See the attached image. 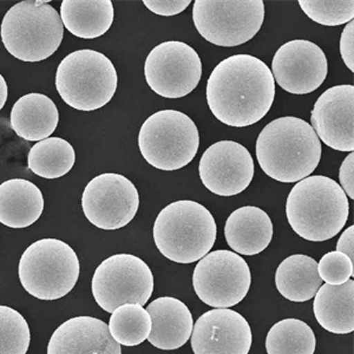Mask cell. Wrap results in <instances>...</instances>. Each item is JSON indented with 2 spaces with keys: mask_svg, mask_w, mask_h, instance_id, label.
<instances>
[{
  "mask_svg": "<svg viewBox=\"0 0 354 354\" xmlns=\"http://www.w3.org/2000/svg\"><path fill=\"white\" fill-rule=\"evenodd\" d=\"M118 77L113 62L95 50H78L65 57L57 68L56 88L73 109L103 108L116 93Z\"/></svg>",
  "mask_w": 354,
  "mask_h": 354,
  "instance_id": "6",
  "label": "cell"
},
{
  "mask_svg": "<svg viewBox=\"0 0 354 354\" xmlns=\"http://www.w3.org/2000/svg\"><path fill=\"white\" fill-rule=\"evenodd\" d=\"M273 222L259 207L245 205L234 210L227 218L225 238L234 253L257 255L270 245L273 239Z\"/></svg>",
  "mask_w": 354,
  "mask_h": 354,
  "instance_id": "20",
  "label": "cell"
},
{
  "mask_svg": "<svg viewBox=\"0 0 354 354\" xmlns=\"http://www.w3.org/2000/svg\"><path fill=\"white\" fill-rule=\"evenodd\" d=\"M145 76L153 93L178 100L193 93L201 81V58L183 41H165L147 57Z\"/></svg>",
  "mask_w": 354,
  "mask_h": 354,
  "instance_id": "12",
  "label": "cell"
},
{
  "mask_svg": "<svg viewBox=\"0 0 354 354\" xmlns=\"http://www.w3.org/2000/svg\"><path fill=\"white\" fill-rule=\"evenodd\" d=\"M193 21L205 41L225 48L253 39L265 21L262 0H196Z\"/></svg>",
  "mask_w": 354,
  "mask_h": 354,
  "instance_id": "9",
  "label": "cell"
},
{
  "mask_svg": "<svg viewBox=\"0 0 354 354\" xmlns=\"http://www.w3.org/2000/svg\"><path fill=\"white\" fill-rule=\"evenodd\" d=\"M8 88L4 77L0 75V110L4 108L5 103L8 101Z\"/></svg>",
  "mask_w": 354,
  "mask_h": 354,
  "instance_id": "36",
  "label": "cell"
},
{
  "mask_svg": "<svg viewBox=\"0 0 354 354\" xmlns=\"http://www.w3.org/2000/svg\"><path fill=\"white\" fill-rule=\"evenodd\" d=\"M91 288L97 305L108 313L125 304L145 306L153 295V272L133 254H116L97 267Z\"/></svg>",
  "mask_w": 354,
  "mask_h": 354,
  "instance_id": "10",
  "label": "cell"
},
{
  "mask_svg": "<svg viewBox=\"0 0 354 354\" xmlns=\"http://www.w3.org/2000/svg\"><path fill=\"white\" fill-rule=\"evenodd\" d=\"M354 153H350L342 162L339 170V178H340V187L345 194L350 196L351 200L354 198Z\"/></svg>",
  "mask_w": 354,
  "mask_h": 354,
  "instance_id": "34",
  "label": "cell"
},
{
  "mask_svg": "<svg viewBox=\"0 0 354 354\" xmlns=\"http://www.w3.org/2000/svg\"><path fill=\"white\" fill-rule=\"evenodd\" d=\"M318 273L328 285L339 286L353 277V262L345 254L334 250L322 257L318 263Z\"/></svg>",
  "mask_w": 354,
  "mask_h": 354,
  "instance_id": "31",
  "label": "cell"
},
{
  "mask_svg": "<svg viewBox=\"0 0 354 354\" xmlns=\"http://www.w3.org/2000/svg\"><path fill=\"white\" fill-rule=\"evenodd\" d=\"M198 173L209 192L218 196H234L248 188L255 168L245 147L235 141H220L203 153Z\"/></svg>",
  "mask_w": 354,
  "mask_h": 354,
  "instance_id": "15",
  "label": "cell"
},
{
  "mask_svg": "<svg viewBox=\"0 0 354 354\" xmlns=\"http://www.w3.org/2000/svg\"><path fill=\"white\" fill-rule=\"evenodd\" d=\"M257 158L267 176L294 183L310 176L322 160V142L310 123L298 117H280L262 129Z\"/></svg>",
  "mask_w": 354,
  "mask_h": 354,
  "instance_id": "2",
  "label": "cell"
},
{
  "mask_svg": "<svg viewBox=\"0 0 354 354\" xmlns=\"http://www.w3.org/2000/svg\"><path fill=\"white\" fill-rule=\"evenodd\" d=\"M11 127L26 141L41 142L51 136L59 123V113L53 100L43 93H28L13 105Z\"/></svg>",
  "mask_w": 354,
  "mask_h": 354,
  "instance_id": "22",
  "label": "cell"
},
{
  "mask_svg": "<svg viewBox=\"0 0 354 354\" xmlns=\"http://www.w3.org/2000/svg\"><path fill=\"white\" fill-rule=\"evenodd\" d=\"M48 354H122V350L103 320L75 317L53 332Z\"/></svg>",
  "mask_w": 354,
  "mask_h": 354,
  "instance_id": "18",
  "label": "cell"
},
{
  "mask_svg": "<svg viewBox=\"0 0 354 354\" xmlns=\"http://www.w3.org/2000/svg\"><path fill=\"white\" fill-rule=\"evenodd\" d=\"M44 210L41 189L24 178L0 185V223L21 230L38 221Z\"/></svg>",
  "mask_w": 354,
  "mask_h": 354,
  "instance_id": "21",
  "label": "cell"
},
{
  "mask_svg": "<svg viewBox=\"0 0 354 354\" xmlns=\"http://www.w3.org/2000/svg\"><path fill=\"white\" fill-rule=\"evenodd\" d=\"M30 342L24 317L11 307L0 306V354H26Z\"/></svg>",
  "mask_w": 354,
  "mask_h": 354,
  "instance_id": "29",
  "label": "cell"
},
{
  "mask_svg": "<svg viewBox=\"0 0 354 354\" xmlns=\"http://www.w3.org/2000/svg\"><path fill=\"white\" fill-rule=\"evenodd\" d=\"M340 55L350 71H354V21L347 23L340 37Z\"/></svg>",
  "mask_w": 354,
  "mask_h": 354,
  "instance_id": "33",
  "label": "cell"
},
{
  "mask_svg": "<svg viewBox=\"0 0 354 354\" xmlns=\"http://www.w3.org/2000/svg\"><path fill=\"white\" fill-rule=\"evenodd\" d=\"M80 270L76 252L57 239L33 242L21 255L18 266L21 286L39 300L64 298L76 286Z\"/></svg>",
  "mask_w": 354,
  "mask_h": 354,
  "instance_id": "7",
  "label": "cell"
},
{
  "mask_svg": "<svg viewBox=\"0 0 354 354\" xmlns=\"http://www.w3.org/2000/svg\"><path fill=\"white\" fill-rule=\"evenodd\" d=\"M140 195L129 178L120 174L98 175L88 182L82 196L85 218L97 228L121 230L136 216Z\"/></svg>",
  "mask_w": 354,
  "mask_h": 354,
  "instance_id": "13",
  "label": "cell"
},
{
  "mask_svg": "<svg viewBox=\"0 0 354 354\" xmlns=\"http://www.w3.org/2000/svg\"><path fill=\"white\" fill-rule=\"evenodd\" d=\"M350 203L338 182L322 175L304 178L287 198L286 215L292 230L307 241L333 239L346 225Z\"/></svg>",
  "mask_w": 354,
  "mask_h": 354,
  "instance_id": "3",
  "label": "cell"
},
{
  "mask_svg": "<svg viewBox=\"0 0 354 354\" xmlns=\"http://www.w3.org/2000/svg\"><path fill=\"white\" fill-rule=\"evenodd\" d=\"M143 4L158 16H176L190 5V0H145Z\"/></svg>",
  "mask_w": 354,
  "mask_h": 354,
  "instance_id": "32",
  "label": "cell"
},
{
  "mask_svg": "<svg viewBox=\"0 0 354 354\" xmlns=\"http://www.w3.org/2000/svg\"><path fill=\"white\" fill-rule=\"evenodd\" d=\"M218 235L214 216L205 205L189 200L173 202L157 215L153 241L165 258L193 263L209 253Z\"/></svg>",
  "mask_w": 354,
  "mask_h": 354,
  "instance_id": "4",
  "label": "cell"
},
{
  "mask_svg": "<svg viewBox=\"0 0 354 354\" xmlns=\"http://www.w3.org/2000/svg\"><path fill=\"white\" fill-rule=\"evenodd\" d=\"M314 315L319 325L334 334L354 330V281L332 286L322 285L314 297Z\"/></svg>",
  "mask_w": 354,
  "mask_h": 354,
  "instance_id": "23",
  "label": "cell"
},
{
  "mask_svg": "<svg viewBox=\"0 0 354 354\" xmlns=\"http://www.w3.org/2000/svg\"><path fill=\"white\" fill-rule=\"evenodd\" d=\"M272 75L280 88L293 95H307L322 86L328 73L322 48L305 39L282 45L274 55Z\"/></svg>",
  "mask_w": 354,
  "mask_h": 354,
  "instance_id": "14",
  "label": "cell"
},
{
  "mask_svg": "<svg viewBox=\"0 0 354 354\" xmlns=\"http://www.w3.org/2000/svg\"><path fill=\"white\" fill-rule=\"evenodd\" d=\"M312 128L327 147L354 150V86L337 85L319 97L310 113Z\"/></svg>",
  "mask_w": 354,
  "mask_h": 354,
  "instance_id": "17",
  "label": "cell"
},
{
  "mask_svg": "<svg viewBox=\"0 0 354 354\" xmlns=\"http://www.w3.org/2000/svg\"><path fill=\"white\" fill-rule=\"evenodd\" d=\"M108 326L120 345L137 346L148 339L153 324L143 306L125 304L113 310Z\"/></svg>",
  "mask_w": 354,
  "mask_h": 354,
  "instance_id": "28",
  "label": "cell"
},
{
  "mask_svg": "<svg viewBox=\"0 0 354 354\" xmlns=\"http://www.w3.org/2000/svg\"><path fill=\"white\" fill-rule=\"evenodd\" d=\"M253 342L245 317L230 308L208 310L192 332L194 354H248Z\"/></svg>",
  "mask_w": 354,
  "mask_h": 354,
  "instance_id": "16",
  "label": "cell"
},
{
  "mask_svg": "<svg viewBox=\"0 0 354 354\" xmlns=\"http://www.w3.org/2000/svg\"><path fill=\"white\" fill-rule=\"evenodd\" d=\"M318 262L304 254H294L279 265L275 286L283 298L293 302L308 301L322 286Z\"/></svg>",
  "mask_w": 354,
  "mask_h": 354,
  "instance_id": "25",
  "label": "cell"
},
{
  "mask_svg": "<svg viewBox=\"0 0 354 354\" xmlns=\"http://www.w3.org/2000/svg\"><path fill=\"white\" fill-rule=\"evenodd\" d=\"M115 18L111 0H63L61 19L68 32L95 39L109 31Z\"/></svg>",
  "mask_w": 354,
  "mask_h": 354,
  "instance_id": "24",
  "label": "cell"
},
{
  "mask_svg": "<svg viewBox=\"0 0 354 354\" xmlns=\"http://www.w3.org/2000/svg\"><path fill=\"white\" fill-rule=\"evenodd\" d=\"M299 5L312 21L325 26H339L353 21V0H300Z\"/></svg>",
  "mask_w": 354,
  "mask_h": 354,
  "instance_id": "30",
  "label": "cell"
},
{
  "mask_svg": "<svg viewBox=\"0 0 354 354\" xmlns=\"http://www.w3.org/2000/svg\"><path fill=\"white\" fill-rule=\"evenodd\" d=\"M0 36L11 56L37 63L53 56L61 46L64 25L61 15L41 0H24L5 15Z\"/></svg>",
  "mask_w": 354,
  "mask_h": 354,
  "instance_id": "5",
  "label": "cell"
},
{
  "mask_svg": "<svg viewBox=\"0 0 354 354\" xmlns=\"http://www.w3.org/2000/svg\"><path fill=\"white\" fill-rule=\"evenodd\" d=\"M138 147L143 158L153 168L174 171L185 168L195 158L200 133L188 115L177 110H161L142 124Z\"/></svg>",
  "mask_w": 354,
  "mask_h": 354,
  "instance_id": "8",
  "label": "cell"
},
{
  "mask_svg": "<svg viewBox=\"0 0 354 354\" xmlns=\"http://www.w3.org/2000/svg\"><path fill=\"white\" fill-rule=\"evenodd\" d=\"M317 340L312 328L299 319H285L272 326L266 339L268 354H314Z\"/></svg>",
  "mask_w": 354,
  "mask_h": 354,
  "instance_id": "27",
  "label": "cell"
},
{
  "mask_svg": "<svg viewBox=\"0 0 354 354\" xmlns=\"http://www.w3.org/2000/svg\"><path fill=\"white\" fill-rule=\"evenodd\" d=\"M252 283L250 266L232 250L210 252L195 267L193 287L198 299L214 308L236 306Z\"/></svg>",
  "mask_w": 354,
  "mask_h": 354,
  "instance_id": "11",
  "label": "cell"
},
{
  "mask_svg": "<svg viewBox=\"0 0 354 354\" xmlns=\"http://www.w3.org/2000/svg\"><path fill=\"white\" fill-rule=\"evenodd\" d=\"M337 252L345 254L351 261H354V225H351L340 235L337 243Z\"/></svg>",
  "mask_w": 354,
  "mask_h": 354,
  "instance_id": "35",
  "label": "cell"
},
{
  "mask_svg": "<svg viewBox=\"0 0 354 354\" xmlns=\"http://www.w3.org/2000/svg\"><path fill=\"white\" fill-rule=\"evenodd\" d=\"M76 151L64 138L48 137L37 142L28 156V169L43 178H59L73 169Z\"/></svg>",
  "mask_w": 354,
  "mask_h": 354,
  "instance_id": "26",
  "label": "cell"
},
{
  "mask_svg": "<svg viewBox=\"0 0 354 354\" xmlns=\"http://www.w3.org/2000/svg\"><path fill=\"white\" fill-rule=\"evenodd\" d=\"M151 318L148 340L153 347L173 351L187 344L193 332V315L185 302L171 297L156 299L147 307Z\"/></svg>",
  "mask_w": 354,
  "mask_h": 354,
  "instance_id": "19",
  "label": "cell"
},
{
  "mask_svg": "<svg viewBox=\"0 0 354 354\" xmlns=\"http://www.w3.org/2000/svg\"><path fill=\"white\" fill-rule=\"evenodd\" d=\"M275 98V81L265 62L235 55L220 62L207 82V103L218 121L245 128L261 121Z\"/></svg>",
  "mask_w": 354,
  "mask_h": 354,
  "instance_id": "1",
  "label": "cell"
}]
</instances>
